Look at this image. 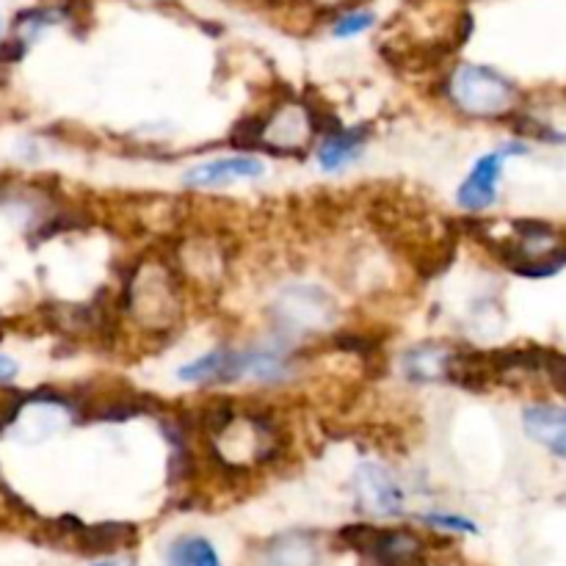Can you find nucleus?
Here are the masks:
<instances>
[{"label":"nucleus","instance_id":"obj_1","mask_svg":"<svg viewBox=\"0 0 566 566\" xmlns=\"http://www.w3.org/2000/svg\"><path fill=\"white\" fill-rule=\"evenodd\" d=\"M456 106L472 117H497L514 103V86L490 67L461 64L448 86Z\"/></svg>","mask_w":566,"mask_h":566},{"label":"nucleus","instance_id":"obj_2","mask_svg":"<svg viewBox=\"0 0 566 566\" xmlns=\"http://www.w3.org/2000/svg\"><path fill=\"white\" fill-rule=\"evenodd\" d=\"M522 153H526L522 144H508V147L475 160L472 171L467 174L465 183H461L459 194H456L459 205L465 207V210H486L497 196V183H501V171H503V164H506V158L508 155H522Z\"/></svg>","mask_w":566,"mask_h":566},{"label":"nucleus","instance_id":"obj_3","mask_svg":"<svg viewBox=\"0 0 566 566\" xmlns=\"http://www.w3.org/2000/svg\"><path fill=\"white\" fill-rule=\"evenodd\" d=\"M357 495L362 508L373 514H398L404 506V492L398 481L376 461H362L357 470Z\"/></svg>","mask_w":566,"mask_h":566},{"label":"nucleus","instance_id":"obj_4","mask_svg":"<svg viewBox=\"0 0 566 566\" xmlns=\"http://www.w3.org/2000/svg\"><path fill=\"white\" fill-rule=\"evenodd\" d=\"M373 566H425L423 539L409 531L376 528V537L365 547Z\"/></svg>","mask_w":566,"mask_h":566},{"label":"nucleus","instance_id":"obj_5","mask_svg":"<svg viewBox=\"0 0 566 566\" xmlns=\"http://www.w3.org/2000/svg\"><path fill=\"white\" fill-rule=\"evenodd\" d=\"M263 171H266L263 160L221 158V160H210V164L194 166V169L185 174V185H191V189H219V185L238 183V180L260 178Z\"/></svg>","mask_w":566,"mask_h":566},{"label":"nucleus","instance_id":"obj_6","mask_svg":"<svg viewBox=\"0 0 566 566\" xmlns=\"http://www.w3.org/2000/svg\"><path fill=\"white\" fill-rule=\"evenodd\" d=\"M246 373V357L243 351H210L200 360L189 362L178 371V378L185 384H210V382H232Z\"/></svg>","mask_w":566,"mask_h":566},{"label":"nucleus","instance_id":"obj_7","mask_svg":"<svg viewBox=\"0 0 566 566\" xmlns=\"http://www.w3.org/2000/svg\"><path fill=\"white\" fill-rule=\"evenodd\" d=\"M522 425H526L528 437L537 439L558 459H566V409L533 404L522 412Z\"/></svg>","mask_w":566,"mask_h":566},{"label":"nucleus","instance_id":"obj_8","mask_svg":"<svg viewBox=\"0 0 566 566\" xmlns=\"http://www.w3.org/2000/svg\"><path fill=\"white\" fill-rule=\"evenodd\" d=\"M136 542V528L128 522H97V526H83L75 533V544L86 555L117 553Z\"/></svg>","mask_w":566,"mask_h":566},{"label":"nucleus","instance_id":"obj_9","mask_svg":"<svg viewBox=\"0 0 566 566\" xmlns=\"http://www.w3.org/2000/svg\"><path fill=\"white\" fill-rule=\"evenodd\" d=\"M318 561L321 553L308 533H285L263 550L260 566H318Z\"/></svg>","mask_w":566,"mask_h":566},{"label":"nucleus","instance_id":"obj_10","mask_svg":"<svg viewBox=\"0 0 566 566\" xmlns=\"http://www.w3.org/2000/svg\"><path fill=\"white\" fill-rule=\"evenodd\" d=\"M368 133H371L368 128H351V130L342 128L337 130V133H329L318 149L321 169L337 171L346 164H351V160L360 158L362 144L368 142Z\"/></svg>","mask_w":566,"mask_h":566},{"label":"nucleus","instance_id":"obj_11","mask_svg":"<svg viewBox=\"0 0 566 566\" xmlns=\"http://www.w3.org/2000/svg\"><path fill=\"white\" fill-rule=\"evenodd\" d=\"M450 351L437 346H420L412 348L407 357H404V373L414 382H434V378L448 376L450 368Z\"/></svg>","mask_w":566,"mask_h":566},{"label":"nucleus","instance_id":"obj_12","mask_svg":"<svg viewBox=\"0 0 566 566\" xmlns=\"http://www.w3.org/2000/svg\"><path fill=\"white\" fill-rule=\"evenodd\" d=\"M166 566H221L219 553L207 539L180 537L166 547Z\"/></svg>","mask_w":566,"mask_h":566},{"label":"nucleus","instance_id":"obj_13","mask_svg":"<svg viewBox=\"0 0 566 566\" xmlns=\"http://www.w3.org/2000/svg\"><path fill=\"white\" fill-rule=\"evenodd\" d=\"M246 357V373H252L260 382H282L290 373V360L279 348H257V351H243Z\"/></svg>","mask_w":566,"mask_h":566},{"label":"nucleus","instance_id":"obj_14","mask_svg":"<svg viewBox=\"0 0 566 566\" xmlns=\"http://www.w3.org/2000/svg\"><path fill=\"white\" fill-rule=\"evenodd\" d=\"M263 133H266V119L246 117L232 130V144H238V147H257V144H263Z\"/></svg>","mask_w":566,"mask_h":566},{"label":"nucleus","instance_id":"obj_15","mask_svg":"<svg viewBox=\"0 0 566 566\" xmlns=\"http://www.w3.org/2000/svg\"><path fill=\"white\" fill-rule=\"evenodd\" d=\"M373 25V14L371 12H348L346 17L337 20L335 25V36L346 39V36H357L362 31H368Z\"/></svg>","mask_w":566,"mask_h":566},{"label":"nucleus","instance_id":"obj_16","mask_svg":"<svg viewBox=\"0 0 566 566\" xmlns=\"http://www.w3.org/2000/svg\"><path fill=\"white\" fill-rule=\"evenodd\" d=\"M542 371H547V376L553 378L555 387L566 396V357L555 354V351H544L542 348Z\"/></svg>","mask_w":566,"mask_h":566},{"label":"nucleus","instance_id":"obj_17","mask_svg":"<svg viewBox=\"0 0 566 566\" xmlns=\"http://www.w3.org/2000/svg\"><path fill=\"white\" fill-rule=\"evenodd\" d=\"M425 522L434 528H445V531H461V533H475L478 528L472 526L470 519L465 517H456V514H429Z\"/></svg>","mask_w":566,"mask_h":566},{"label":"nucleus","instance_id":"obj_18","mask_svg":"<svg viewBox=\"0 0 566 566\" xmlns=\"http://www.w3.org/2000/svg\"><path fill=\"white\" fill-rule=\"evenodd\" d=\"M17 373H20V365H17V362H14L12 357L0 354V384L12 382V378L17 376Z\"/></svg>","mask_w":566,"mask_h":566},{"label":"nucleus","instance_id":"obj_19","mask_svg":"<svg viewBox=\"0 0 566 566\" xmlns=\"http://www.w3.org/2000/svg\"><path fill=\"white\" fill-rule=\"evenodd\" d=\"M95 566H133V561L128 558H108V561H100V564Z\"/></svg>","mask_w":566,"mask_h":566}]
</instances>
